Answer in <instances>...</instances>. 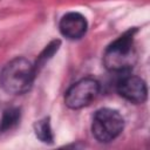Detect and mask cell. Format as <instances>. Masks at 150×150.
Returning a JSON list of instances; mask_svg holds the SVG:
<instances>
[{"label":"cell","instance_id":"cell-1","mask_svg":"<svg viewBox=\"0 0 150 150\" xmlns=\"http://www.w3.org/2000/svg\"><path fill=\"white\" fill-rule=\"evenodd\" d=\"M35 73V67L27 59H13L1 70V87L9 94H23L32 87Z\"/></svg>","mask_w":150,"mask_h":150},{"label":"cell","instance_id":"cell-2","mask_svg":"<svg viewBox=\"0 0 150 150\" xmlns=\"http://www.w3.org/2000/svg\"><path fill=\"white\" fill-rule=\"evenodd\" d=\"M135 32L136 29L128 30L105 49L103 62L107 69L111 71H125L132 68L137 59L134 45Z\"/></svg>","mask_w":150,"mask_h":150},{"label":"cell","instance_id":"cell-3","mask_svg":"<svg viewBox=\"0 0 150 150\" xmlns=\"http://www.w3.org/2000/svg\"><path fill=\"white\" fill-rule=\"evenodd\" d=\"M124 121L121 114L109 108L97 110L93 118V135L101 143L114 141L123 130Z\"/></svg>","mask_w":150,"mask_h":150},{"label":"cell","instance_id":"cell-4","mask_svg":"<svg viewBox=\"0 0 150 150\" xmlns=\"http://www.w3.org/2000/svg\"><path fill=\"white\" fill-rule=\"evenodd\" d=\"M100 84L96 80L87 77L74 83L64 95V102L67 107L71 109L83 108L97 96Z\"/></svg>","mask_w":150,"mask_h":150},{"label":"cell","instance_id":"cell-5","mask_svg":"<svg viewBox=\"0 0 150 150\" xmlns=\"http://www.w3.org/2000/svg\"><path fill=\"white\" fill-rule=\"evenodd\" d=\"M117 91L122 97L134 103H143L148 94L145 82L141 77L134 75H128L120 80L117 83Z\"/></svg>","mask_w":150,"mask_h":150},{"label":"cell","instance_id":"cell-6","mask_svg":"<svg viewBox=\"0 0 150 150\" xmlns=\"http://www.w3.org/2000/svg\"><path fill=\"white\" fill-rule=\"evenodd\" d=\"M87 30V20L86 18L76 12L67 13L62 16L60 21V32L63 36L68 39H80L84 35Z\"/></svg>","mask_w":150,"mask_h":150},{"label":"cell","instance_id":"cell-7","mask_svg":"<svg viewBox=\"0 0 150 150\" xmlns=\"http://www.w3.org/2000/svg\"><path fill=\"white\" fill-rule=\"evenodd\" d=\"M21 112L19 108H8L4 111L0 120V132H6L12 130L20 121Z\"/></svg>","mask_w":150,"mask_h":150},{"label":"cell","instance_id":"cell-8","mask_svg":"<svg viewBox=\"0 0 150 150\" xmlns=\"http://www.w3.org/2000/svg\"><path fill=\"white\" fill-rule=\"evenodd\" d=\"M34 131L36 137L43 143H52L54 139L49 118H42L34 123Z\"/></svg>","mask_w":150,"mask_h":150},{"label":"cell","instance_id":"cell-9","mask_svg":"<svg viewBox=\"0 0 150 150\" xmlns=\"http://www.w3.org/2000/svg\"><path fill=\"white\" fill-rule=\"evenodd\" d=\"M59 46H60V41H59V40H55V41L50 42V43L45 48V50H43V52L41 53V55L39 56V60H38V62H36V66H34V67H35V70H36L38 67H41L48 59H50V57L54 55V53L59 49Z\"/></svg>","mask_w":150,"mask_h":150}]
</instances>
